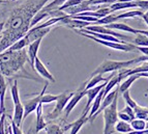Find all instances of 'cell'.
I'll return each mask as SVG.
<instances>
[{"label": "cell", "mask_w": 148, "mask_h": 134, "mask_svg": "<svg viewBox=\"0 0 148 134\" xmlns=\"http://www.w3.org/2000/svg\"><path fill=\"white\" fill-rule=\"evenodd\" d=\"M48 1L49 0H26L10 12L8 21L4 22L2 37L0 39V53L29 31L32 18Z\"/></svg>", "instance_id": "6da1fadb"}, {"label": "cell", "mask_w": 148, "mask_h": 134, "mask_svg": "<svg viewBox=\"0 0 148 134\" xmlns=\"http://www.w3.org/2000/svg\"><path fill=\"white\" fill-rule=\"evenodd\" d=\"M28 60L27 51L5 50L0 53V73L4 77H19V73H26L24 65Z\"/></svg>", "instance_id": "7a4b0ae2"}, {"label": "cell", "mask_w": 148, "mask_h": 134, "mask_svg": "<svg viewBox=\"0 0 148 134\" xmlns=\"http://www.w3.org/2000/svg\"><path fill=\"white\" fill-rule=\"evenodd\" d=\"M141 62L140 57L138 58H134L131 60H104L101 62L99 67L94 70L93 72L91 73V76L97 74H101L104 75L105 73H109V72H117V71H120L122 69H126V68L132 67L133 65H136ZM90 76V77H91Z\"/></svg>", "instance_id": "3957f363"}, {"label": "cell", "mask_w": 148, "mask_h": 134, "mask_svg": "<svg viewBox=\"0 0 148 134\" xmlns=\"http://www.w3.org/2000/svg\"><path fill=\"white\" fill-rule=\"evenodd\" d=\"M118 96L119 94L116 95V97L114 98L113 102L106 107L103 110V117H104V133L103 134H113L115 132V125L118 121Z\"/></svg>", "instance_id": "277c9868"}, {"label": "cell", "mask_w": 148, "mask_h": 134, "mask_svg": "<svg viewBox=\"0 0 148 134\" xmlns=\"http://www.w3.org/2000/svg\"><path fill=\"white\" fill-rule=\"evenodd\" d=\"M78 35H83V37H87V39H90V40L94 41V42L99 43L101 45H104L106 47L109 48H112V49H115V50H118V51H124V52H132V51H136L137 50V46L134 44H131V43H116V42H110V41H104V40H101V39H97V37H93V35H87V33L84 32H81L79 30L75 29ZM138 51V50H137Z\"/></svg>", "instance_id": "5b68a950"}, {"label": "cell", "mask_w": 148, "mask_h": 134, "mask_svg": "<svg viewBox=\"0 0 148 134\" xmlns=\"http://www.w3.org/2000/svg\"><path fill=\"white\" fill-rule=\"evenodd\" d=\"M74 93L75 92L69 93V92H67V90H65V92L58 95V98H57V100H56V105H55L54 109H53L52 112H50V113L48 114L47 119H55L58 117H60V114L62 113V111L64 110L66 104L69 103L71 98L73 97Z\"/></svg>", "instance_id": "8992f818"}, {"label": "cell", "mask_w": 148, "mask_h": 134, "mask_svg": "<svg viewBox=\"0 0 148 134\" xmlns=\"http://www.w3.org/2000/svg\"><path fill=\"white\" fill-rule=\"evenodd\" d=\"M85 85H86V81L79 87V88L77 89L76 92L74 93L73 95V97L71 98V100L69 101V103L66 104L65 108H64V119H66L69 117V113L73 111L75 107L77 106V104L79 103L80 101L82 100V98L85 97L86 96V89H85Z\"/></svg>", "instance_id": "52a82bcc"}, {"label": "cell", "mask_w": 148, "mask_h": 134, "mask_svg": "<svg viewBox=\"0 0 148 134\" xmlns=\"http://www.w3.org/2000/svg\"><path fill=\"white\" fill-rule=\"evenodd\" d=\"M48 85H49V82H46V83H45L44 88H42V90L40 93V94L37 95L36 97H34V98H32V99H30V100H27V101L23 102V106H24V117H23V119H26V117H27L28 115L31 113V112H33L37 108L38 104L40 103L42 96L45 94V92H46V89H47Z\"/></svg>", "instance_id": "ba28073f"}, {"label": "cell", "mask_w": 148, "mask_h": 134, "mask_svg": "<svg viewBox=\"0 0 148 134\" xmlns=\"http://www.w3.org/2000/svg\"><path fill=\"white\" fill-rule=\"evenodd\" d=\"M85 29L90 30V31H94V32H97V33H104V35H113V37H120V39L125 40V41H133V37H131L130 35L119 33V32H117V31H115L114 29H110V28L105 27L104 25H96V24L89 25V26L85 27Z\"/></svg>", "instance_id": "9c48e42d"}, {"label": "cell", "mask_w": 148, "mask_h": 134, "mask_svg": "<svg viewBox=\"0 0 148 134\" xmlns=\"http://www.w3.org/2000/svg\"><path fill=\"white\" fill-rule=\"evenodd\" d=\"M117 94H119V89H118V87H116L115 89H112L111 92L109 93V94H107L106 96H105L104 98H103V101H101V106H99V110L95 112V113L92 115L90 119H89V121L88 122H90V123H92L94 121V119H96V117L99 115V113H101L103 112V110L106 108V107H108L109 105L111 104L112 102H113V100H114V98L116 97V95Z\"/></svg>", "instance_id": "30bf717a"}, {"label": "cell", "mask_w": 148, "mask_h": 134, "mask_svg": "<svg viewBox=\"0 0 148 134\" xmlns=\"http://www.w3.org/2000/svg\"><path fill=\"white\" fill-rule=\"evenodd\" d=\"M52 30V26H49V27H45V28H37V27H32L29 29L27 33H26V37L29 41V44L32 42H34L36 40H40L42 39L45 35H47L48 33Z\"/></svg>", "instance_id": "8fae6325"}, {"label": "cell", "mask_w": 148, "mask_h": 134, "mask_svg": "<svg viewBox=\"0 0 148 134\" xmlns=\"http://www.w3.org/2000/svg\"><path fill=\"white\" fill-rule=\"evenodd\" d=\"M108 81H109V80H108ZM108 81H105V82H103V83H101L99 85H96V86H94V87H91V88L86 89L87 103H86V106H85L84 111H83V112H85V113H88L89 109H90V106H91L92 102H93V100L95 99V97L97 96V94L101 92V89L106 86L107 82H108Z\"/></svg>", "instance_id": "7c38bea8"}, {"label": "cell", "mask_w": 148, "mask_h": 134, "mask_svg": "<svg viewBox=\"0 0 148 134\" xmlns=\"http://www.w3.org/2000/svg\"><path fill=\"white\" fill-rule=\"evenodd\" d=\"M87 122H88V113L83 112L81 117L77 119V121H75V122L72 123V124L67 125V126H64L63 129H64V131L71 129V131H69V134H78L80 130L82 129V127L84 126Z\"/></svg>", "instance_id": "4fadbf2b"}, {"label": "cell", "mask_w": 148, "mask_h": 134, "mask_svg": "<svg viewBox=\"0 0 148 134\" xmlns=\"http://www.w3.org/2000/svg\"><path fill=\"white\" fill-rule=\"evenodd\" d=\"M34 70L42 76V77H44L45 79L49 80L50 82H55L54 76L48 71L46 66L42 64V61L37 56L35 57V60H34Z\"/></svg>", "instance_id": "5bb4252c"}, {"label": "cell", "mask_w": 148, "mask_h": 134, "mask_svg": "<svg viewBox=\"0 0 148 134\" xmlns=\"http://www.w3.org/2000/svg\"><path fill=\"white\" fill-rule=\"evenodd\" d=\"M90 1L89 0H84L83 2H81L80 4L74 5V6H71V8H67L63 10L65 14L69 16H75V15H79L80 12H86V10H91L90 8Z\"/></svg>", "instance_id": "9a60e30c"}, {"label": "cell", "mask_w": 148, "mask_h": 134, "mask_svg": "<svg viewBox=\"0 0 148 134\" xmlns=\"http://www.w3.org/2000/svg\"><path fill=\"white\" fill-rule=\"evenodd\" d=\"M42 40V39H40V40H36L28 45V50H27L28 60H29L30 66H31L32 69H34V60H35V57L37 56V52H38V49H40Z\"/></svg>", "instance_id": "2e32d148"}, {"label": "cell", "mask_w": 148, "mask_h": 134, "mask_svg": "<svg viewBox=\"0 0 148 134\" xmlns=\"http://www.w3.org/2000/svg\"><path fill=\"white\" fill-rule=\"evenodd\" d=\"M36 111V122H35V129H34V134H38L42 130H45L47 123L45 121V117L42 115V104L40 103L37 108L35 109Z\"/></svg>", "instance_id": "e0dca14e"}, {"label": "cell", "mask_w": 148, "mask_h": 134, "mask_svg": "<svg viewBox=\"0 0 148 134\" xmlns=\"http://www.w3.org/2000/svg\"><path fill=\"white\" fill-rule=\"evenodd\" d=\"M6 88H8V84L5 81V78L1 73H0V117L3 113H5V93H6Z\"/></svg>", "instance_id": "ac0fdd59"}, {"label": "cell", "mask_w": 148, "mask_h": 134, "mask_svg": "<svg viewBox=\"0 0 148 134\" xmlns=\"http://www.w3.org/2000/svg\"><path fill=\"white\" fill-rule=\"evenodd\" d=\"M23 117H24V106L22 102H19L17 104H14V115H12V121L16 123L19 127L22 126Z\"/></svg>", "instance_id": "d6986e66"}, {"label": "cell", "mask_w": 148, "mask_h": 134, "mask_svg": "<svg viewBox=\"0 0 148 134\" xmlns=\"http://www.w3.org/2000/svg\"><path fill=\"white\" fill-rule=\"evenodd\" d=\"M105 27L107 28H110V29H114V30H121V31H126V32H130V33H133V35H137L139 33V29H135V28L131 27V26H128L126 25L125 23H111V24H108V25H104Z\"/></svg>", "instance_id": "ffe728a7"}, {"label": "cell", "mask_w": 148, "mask_h": 134, "mask_svg": "<svg viewBox=\"0 0 148 134\" xmlns=\"http://www.w3.org/2000/svg\"><path fill=\"white\" fill-rule=\"evenodd\" d=\"M115 73H116V72H113V74L110 75L108 78L103 77V75H101V74H97V75H94V76H91V77L89 78V79L86 81L85 89H89V88H91V87L96 86V85H99V83H101V82L108 81V80H110V78H111L112 76L115 74Z\"/></svg>", "instance_id": "44dd1931"}, {"label": "cell", "mask_w": 148, "mask_h": 134, "mask_svg": "<svg viewBox=\"0 0 148 134\" xmlns=\"http://www.w3.org/2000/svg\"><path fill=\"white\" fill-rule=\"evenodd\" d=\"M140 78V74H133V75H130L126 77V79L124 80L122 83L118 86V89H119V94H122L123 92L130 89V87L132 86L134 82L136 81L137 79Z\"/></svg>", "instance_id": "7402d4cb"}, {"label": "cell", "mask_w": 148, "mask_h": 134, "mask_svg": "<svg viewBox=\"0 0 148 134\" xmlns=\"http://www.w3.org/2000/svg\"><path fill=\"white\" fill-rule=\"evenodd\" d=\"M29 45V41L26 37V35H24L23 37H21L20 40H18L17 42H15L14 44L10 46V48H8L6 50H10V51H19V50L25 49V47H28Z\"/></svg>", "instance_id": "603a6c76"}, {"label": "cell", "mask_w": 148, "mask_h": 134, "mask_svg": "<svg viewBox=\"0 0 148 134\" xmlns=\"http://www.w3.org/2000/svg\"><path fill=\"white\" fill-rule=\"evenodd\" d=\"M133 128L131 126V123L128 122H124V121H121V119H118L115 125V131L119 132V133H127V132L133 131Z\"/></svg>", "instance_id": "cb8c5ba5"}, {"label": "cell", "mask_w": 148, "mask_h": 134, "mask_svg": "<svg viewBox=\"0 0 148 134\" xmlns=\"http://www.w3.org/2000/svg\"><path fill=\"white\" fill-rule=\"evenodd\" d=\"M144 15V12L142 10H128V12H125L123 14H119V15L116 16L117 20L119 19H127V18H136V17H141Z\"/></svg>", "instance_id": "d4e9b609"}, {"label": "cell", "mask_w": 148, "mask_h": 134, "mask_svg": "<svg viewBox=\"0 0 148 134\" xmlns=\"http://www.w3.org/2000/svg\"><path fill=\"white\" fill-rule=\"evenodd\" d=\"M133 44L138 47H148V37L143 33H137L133 39Z\"/></svg>", "instance_id": "484cf974"}, {"label": "cell", "mask_w": 148, "mask_h": 134, "mask_svg": "<svg viewBox=\"0 0 148 134\" xmlns=\"http://www.w3.org/2000/svg\"><path fill=\"white\" fill-rule=\"evenodd\" d=\"M134 111H135V115L137 119H145L148 117V107H143L137 104L134 107Z\"/></svg>", "instance_id": "4316f807"}, {"label": "cell", "mask_w": 148, "mask_h": 134, "mask_svg": "<svg viewBox=\"0 0 148 134\" xmlns=\"http://www.w3.org/2000/svg\"><path fill=\"white\" fill-rule=\"evenodd\" d=\"M46 133L47 134H63L64 129L58 124H47L46 128Z\"/></svg>", "instance_id": "83f0119b"}, {"label": "cell", "mask_w": 148, "mask_h": 134, "mask_svg": "<svg viewBox=\"0 0 148 134\" xmlns=\"http://www.w3.org/2000/svg\"><path fill=\"white\" fill-rule=\"evenodd\" d=\"M117 21V18L116 15H114V14H109V15L105 16L104 18H101L99 20L96 21L94 24L96 25H108V24H111V23H114Z\"/></svg>", "instance_id": "f1b7e54d"}, {"label": "cell", "mask_w": 148, "mask_h": 134, "mask_svg": "<svg viewBox=\"0 0 148 134\" xmlns=\"http://www.w3.org/2000/svg\"><path fill=\"white\" fill-rule=\"evenodd\" d=\"M146 121L145 119H134L131 122V126L134 130L136 131H142V130L146 129Z\"/></svg>", "instance_id": "f546056e"}, {"label": "cell", "mask_w": 148, "mask_h": 134, "mask_svg": "<svg viewBox=\"0 0 148 134\" xmlns=\"http://www.w3.org/2000/svg\"><path fill=\"white\" fill-rule=\"evenodd\" d=\"M10 93H12V102H14V104H17V103L21 102L17 80H15L14 83L12 84V86H10Z\"/></svg>", "instance_id": "4dcf8cb0"}, {"label": "cell", "mask_w": 148, "mask_h": 134, "mask_svg": "<svg viewBox=\"0 0 148 134\" xmlns=\"http://www.w3.org/2000/svg\"><path fill=\"white\" fill-rule=\"evenodd\" d=\"M66 0H53L52 2L48 3L47 5H45L42 10H58V8L64 4Z\"/></svg>", "instance_id": "1f68e13d"}, {"label": "cell", "mask_w": 148, "mask_h": 134, "mask_svg": "<svg viewBox=\"0 0 148 134\" xmlns=\"http://www.w3.org/2000/svg\"><path fill=\"white\" fill-rule=\"evenodd\" d=\"M121 95H122V97H123V99H124V101H125L126 105L131 106L132 108H134V107L137 105V102L135 101V100H133V98L131 97V94H130V89H127V90L123 92Z\"/></svg>", "instance_id": "d6a6232c"}, {"label": "cell", "mask_w": 148, "mask_h": 134, "mask_svg": "<svg viewBox=\"0 0 148 134\" xmlns=\"http://www.w3.org/2000/svg\"><path fill=\"white\" fill-rule=\"evenodd\" d=\"M58 95H51V94H44L40 99V103L42 104H48V103H52V102H56Z\"/></svg>", "instance_id": "836d02e7"}, {"label": "cell", "mask_w": 148, "mask_h": 134, "mask_svg": "<svg viewBox=\"0 0 148 134\" xmlns=\"http://www.w3.org/2000/svg\"><path fill=\"white\" fill-rule=\"evenodd\" d=\"M5 119H6V114L3 113L0 117V134H6L5 133Z\"/></svg>", "instance_id": "e575fe53"}, {"label": "cell", "mask_w": 148, "mask_h": 134, "mask_svg": "<svg viewBox=\"0 0 148 134\" xmlns=\"http://www.w3.org/2000/svg\"><path fill=\"white\" fill-rule=\"evenodd\" d=\"M118 119H121V121H124V122H128V123H131L132 121H133V119L123 111H118Z\"/></svg>", "instance_id": "d590c367"}, {"label": "cell", "mask_w": 148, "mask_h": 134, "mask_svg": "<svg viewBox=\"0 0 148 134\" xmlns=\"http://www.w3.org/2000/svg\"><path fill=\"white\" fill-rule=\"evenodd\" d=\"M121 111L125 112L126 114H128L130 117H132V119H136V115H135V111H134V108H132L131 106H128V105H126L125 107H124L123 109L121 110Z\"/></svg>", "instance_id": "8d00e7d4"}, {"label": "cell", "mask_w": 148, "mask_h": 134, "mask_svg": "<svg viewBox=\"0 0 148 134\" xmlns=\"http://www.w3.org/2000/svg\"><path fill=\"white\" fill-rule=\"evenodd\" d=\"M10 125H12V134H23L22 130H21V127H19L16 124L14 121H10Z\"/></svg>", "instance_id": "74e56055"}, {"label": "cell", "mask_w": 148, "mask_h": 134, "mask_svg": "<svg viewBox=\"0 0 148 134\" xmlns=\"http://www.w3.org/2000/svg\"><path fill=\"white\" fill-rule=\"evenodd\" d=\"M137 50L140 51L141 53H143V55L148 56V47H138V46H137Z\"/></svg>", "instance_id": "f35d334b"}, {"label": "cell", "mask_w": 148, "mask_h": 134, "mask_svg": "<svg viewBox=\"0 0 148 134\" xmlns=\"http://www.w3.org/2000/svg\"><path fill=\"white\" fill-rule=\"evenodd\" d=\"M142 18H143V20L145 21V23L148 25V10H146L145 12H144V15L142 16Z\"/></svg>", "instance_id": "ab89813d"}, {"label": "cell", "mask_w": 148, "mask_h": 134, "mask_svg": "<svg viewBox=\"0 0 148 134\" xmlns=\"http://www.w3.org/2000/svg\"><path fill=\"white\" fill-rule=\"evenodd\" d=\"M3 28H4V22H1L0 23V39H1V37H2Z\"/></svg>", "instance_id": "60d3db41"}, {"label": "cell", "mask_w": 148, "mask_h": 134, "mask_svg": "<svg viewBox=\"0 0 148 134\" xmlns=\"http://www.w3.org/2000/svg\"><path fill=\"white\" fill-rule=\"evenodd\" d=\"M8 1L6 0H0V4H2V3H6Z\"/></svg>", "instance_id": "b9f144b4"}, {"label": "cell", "mask_w": 148, "mask_h": 134, "mask_svg": "<svg viewBox=\"0 0 148 134\" xmlns=\"http://www.w3.org/2000/svg\"><path fill=\"white\" fill-rule=\"evenodd\" d=\"M146 122H148V117H147V119H146Z\"/></svg>", "instance_id": "7bdbcfd3"}]
</instances>
